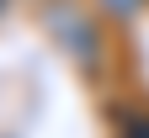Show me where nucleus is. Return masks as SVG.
<instances>
[{"mask_svg": "<svg viewBox=\"0 0 149 138\" xmlns=\"http://www.w3.org/2000/svg\"><path fill=\"white\" fill-rule=\"evenodd\" d=\"M123 138H149V117H133V122H123Z\"/></svg>", "mask_w": 149, "mask_h": 138, "instance_id": "3", "label": "nucleus"}, {"mask_svg": "<svg viewBox=\"0 0 149 138\" xmlns=\"http://www.w3.org/2000/svg\"><path fill=\"white\" fill-rule=\"evenodd\" d=\"M139 6H144V0H101V11H107V16H133Z\"/></svg>", "mask_w": 149, "mask_h": 138, "instance_id": "2", "label": "nucleus"}, {"mask_svg": "<svg viewBox=\"0 0 149 138\" xmlns=\"http://www.w3.org/2000/svg\"><path fill=\"white\" fill-rule=\"evenodd\" d=\"M0 11H6V0H0Z\"/></svg>", "mask_w": 149, "mask_h": 138, "instance_id": "4", "label": "nucleus"}, {"mask_svg": "<svg viewBox=\"0 0 149 138\" xmlns=\"http://www.w3.org/2000/svg\"><path fill=\"white\" fill-rule=\"evenodd\" d=\"M48 32L59 37V48H64L80 69H101V37H96V27H91L85 11H74L69 0L48 6Z\"/></svg>", "mask_w": 149, "mask_h": 138, "instance_id": "1", "label": "nucleus"}]
</instances>
